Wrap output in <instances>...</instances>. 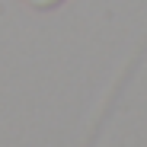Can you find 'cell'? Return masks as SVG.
<instances>
[{"label": "cell", "instance_id": "6da1fadb", "mask_svg": "<svg viewBox=\"0 0 147 147\" xmlns=\"http://www.w3.org/2000/svg\"><path fill=\"white\" fill-rule=\"evenodd\" d=\"M29 3L35 7V10H51V7H58L61 0H29Z\"/></svg>", "mask_w": 147, "mask_h": 147}]
</instances>
